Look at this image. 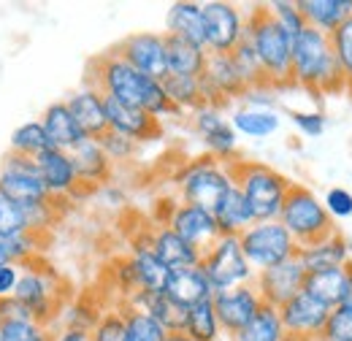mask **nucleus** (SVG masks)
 <instances>
[{
	"mask_svg": "<svg viewBox=\"0 0 352 341\" xmlns=\"http://www.w3.org/2000/svg\"><path fill=\"white\" fill-rule=\"evenodd\" d=\"M89 341H128L125 317H122V309H120V306L100 314V320H98L95 328L89 331Z\"/></svg>",
	"mask_w": 352,
	"mask_h": 341,
	"instance_id": "nucleus-44",
	"label": "nucleus"
},
{
	"mask_svg": "<svg viewBox=\"0 0 352 341\" xmlns=\"http://www.w3.org/2000/svg\"><path fill=\"white\" fill-rule=\"evenodd\" d=\"M52 331L36 320H6L0 322V341H44Z\"/></svg>",
	"mask_w": 352,
	"mask_h": 341,
	"instance_id": "nucleus-43",
	"label": "nucleus"
},
{
	"mask_svg": "<svg viewBox=\"0 0 352 341\" xmlns=\"http://www.w3.org/2000/svg\"><path fill=\"white\" fill-rule=\"evenodd\" d=\"M120 309H122V317H125L128 341H166L168 331H166L155 317H149V314L141 311V309H133L128 303H122Z\"/></svg>",
	"mask_w": 352,
	"mask_h": 341,
	"instance_id": "nucleus-38",
	"label": "nucleus"
},
{
	"mask_svg": "<svg viewBox=\"0 0 352 341\" xmlns=\"http://www.w3.org/2000/svg\"><path fill=\"white\" fill-rule=\"evenodd\" d=\"M6 320H33V317L16 298H3L0 300V322Z\"/></svg>",
	"mask_w": 352,
	"mask_h": 341,
	"instance_id": "nucleus-52",
	"label": "nucleus"
},
{
	"mask_svg": "<svg viewBox=\"0 0 352 341\" xmlns=\"http://www.w3.org/2000/svg\"><path fill=\"white\" fill-rule=\"evenodd\" d=\"M163 225H168L174 233H179L187 244H192L201 252H206L220 239V228H217L214 214L198 209V206H190V204H182V201L171 209L168 219Z\"/></svg>",
	"mask_w": 352,
	"mask_h": 341,
	"instance_id": "nucleus-16",
	"label": "nucleus"
},
{
	"mask_svg": "<svg viewBox=\"0 0 352 341\" xmlns=\"http://www.w3.org/2000/svg\"><path fill=\"white\" fill-rule=\"evenodd\" d=\"M212 303H214V311H217L222 333H228V336L239 333L258 314V309L263 306V300L258 296L255 285H241V287H233V290L214 293Z\"/></svg>",
	"mask_w": 352,
	"mask_h": 341,
	"instance_id": "nucleus-17",
	"label": "nucleus"
},
{
	"mask_svg": "<svg viewBox=\"0 0 352 341\" xmlns=\"http://www.w3.org/2000/svg\"><path fill=\"white\" fill-rule=\"evenodd\" d=\"M0 192L19 206H36L44 201H54V198H49L44 182L38 176L36 160L11 155V152L6 155V160L0 166Z\"/></svg>",
	"mask_w": 352,
	"mask_h": 341,
	"instance_id": "nucleus-11",
	"label": "nucleus"
},
{
	"mask_svg": "<svg viewBox=\"0 0 352 341\" xmlns=\"http://www.w3.org/2000/svg\"><path fill=\"white\" fill-rule=\"evenodd\" d=\"M331 49H333L336 65L344 76V85L352 92V16L331 33Z\"/></svg>",
	"mask_w": 352,
	"mask_h": 341,
	"instance_id": "nucleus-40",
	"label": "nucleus"
},
{
	"mask_svg": "<svg viewBox=\"0 0 352 341\" xmlns=\"http://www.w3.org/2000/svg\"><path fill=\"white\" fill-rule=\"evenodd\" d=\"M342 306L352 311V265H350V285H347V293H344V300H342Z\"/></svg>",
	"mask_w": 352,
	"mask_h": 341,
	"instance_id": "nucleus-54",
	"label": "nucleus"
},
{
	"mask_svg": "<svg viewBox=\"0 0 352 341\" xmlns=\"http://www.w3.org/2000/svg\"><path fill=\"white\" fill-rule=\"evenodd\" d=\"M184 333L192 341H220L222 328L214 311L212 298L201 300L195 306L187 309V322H184Z\"/></svg>",
	"mask_w": 352,
	"mask_h": 341,
	"instance_id": "nucleus-36",
	"label": "nucleus"
},
{
	"mask_svg": "<svg viewBox=\"0 0 352 341\" xmlns=\"http://www.w3.org/2000/svg\"><path fill=\"white\" fill-rule=\"evenodd\" d=\"M192 128L201 135L209 157L230 163V157L236 155L239 146V133L233 130L230 120L222 114L220 106H201L192 111Z\"/></svg>",
	"mask_w": 352,
	"mask_h": 341,
	"instance_id": "nucleus-14",
	"label": "nucleus"
},
{
	"mask_svg": "<svg viewBox=\"0 0 352 341\" xmlns=\"http://www.w3.org/2000/svg\"><path fill=\"white\" fill-rule=\"evenodd\" d=\"M68 109L76 120V125L85 130L87 138H100L109 130V120H106V95L92 85L79 87L68 100Z\"/></svg>",
	"mask_w": 352,
	"mask_h": 341,
	"instance_id": "nucleus-22",
	"label": "nucleus"
},
{
	"mask_svg": "<svg viewBox=\"0 0 352 341\" xmlns=\"http://www.w3.org/2000/svg\"><path fill=\"white\" fill-rule=\"evenodd\" d=\"M352 265V263H350ZM350 265L344 268H331V271H317V274H307L304 279V293L320 303H325L328 309L342 306L347 285H350Z\"/></svg>",
	"mask_w": 352,
	"mask_h": 341,
	"instance_id": "nucleus-31",
	"label": "nucleus"
},
{
	"mask_svg": "<svg viewBox=\"0 0 352 341\" xmlns=\"http://www.w3.org/2000/svg\"><path fill=\"white\" fill-rule=\"evenodd\" d=\"M166 36H176L206 49V28H204V6L192 0H179L166 14Z\"/></svg>",
	"mask_w": 352,
	"mask_h": 341,
	"instance_id": "nucleus-29",
	"label": "nucleus"
},
{
	"mask_svg": "<svg viewBox=\"0 0 352 341\" xmlns=\"http://www.w3.org/2000/svg\"><path fill=\"white\" fill-rule=\"evenodd\" d=\"M322 206L325 212L331 214V219H347L352 217V192L347 187H331L325 195H322Z\"/></svg>",
	"mask_w": 352,
	"mask_h": 341,
	"instance_id": "nucleus-48",
	"label": "nucleus"
},
{
	"mask_svg": "<svg viewBox=\"0 0 352 341\" xmlns=\"http://www.w3.org/2000/svg\"><path fill=\"white\" fill-rule=\"evenodd\" d=\"M298 8L307 19V28L328 36L352 16V0H298Z\"/></svg>",
	"mask_w": 352,
	"mask_h": 341,
	"instance_id": "nucleus-32",
	"label": "nucleus"
},
{
	"mask_svg": "<svg viewBox=\"0 0 352 341\" xmlns=\"http://www.w3.org/2000/svg\"><path fill=\"white\" fill-rule=\"evenodd\" d=\"M166 293L182 303V306H195L201 300L214 298V287L212 282L206 279L204 268L201 265H190V268H176L168 274V285H166Z\"/></svg>",
	"mask_w": 352,
	"mask_h": 341,
	"instance_id": "nucleus-28",
	"label": "nucleus"
},
{
	"mask_svg": "<svg viewBox=\"0 0 352 341\" xmlns=\"http://www.w3.org/2000/svg\"><path fill=\"white\" fill-rule=\"evenodd\" d=\"M22 268L25 265H16V263H0V300L14 298L16 285L22 279Z\"/></svg>",
	"mask_w": 352,
	"mask_h": 341,
	"instance_id": "nucleus-51",
	"label": "nucleus"
},
{
	"mask_svg": "<svg viewBox=\"0 0 352 341\" xmlns=\"http://www.w3.org/2000/svg\"><path fill=\"white\" fill-rule=\"evenodd\" d=\"M166 60H168V76H190L201 79L206 71L209 52L198 43H190L176 36H166Z\"/></svg>",
	"mask_w": 352,
	"mask_h": 341,
	"instance_id": "nucleus-30",
	"label": "nucleus"
},
{
	"mask_svg": "<svg viewBox=\"0 0 352 341\" xmlns=\"http://www.w3.org/2000/svg\"><path fill=\"white\" fill-rule=\"evenodd\" d=\"M268 11H271V16L276 19V25L290 38H296L301 30H307V19H304V14H301V8H298L296 0H274V3H268Z\"/></svg>",
	"mask_w": 352,
	"mask_h": 341,
	"instance_id": "nucleus-42",
	"label": "nucleus"
},
{
	"mask_svg": "<svg viewBox=\"0 0 352 341\" xmlns=\"http://www.w3.org/2000/svg\"><path fill=\"white\" fill-rule=\"evenodd\" d=\"M290 120L298 128V133H304L307 138H317L325 130V114L322 111H293Z\"/></svg>",
	"mask_w": 352,
	"mask_h": 341,
	"instance_id": "nucleus-50",
	"label": "nucleus"
},
{
	"mask_svg": "<svg viewBox=\"0 0 352 341\" xmlns=\"http://www.w3.org/2000/svg\"><path fill=\"white\" fill-rule=\"evenodd\" d=\"M214 219H217V228H220V236H241L250 225H255V217L252 209L247 204V198L241 195V190L233 184L230 192L220 201V206L214 209Z\"/></svg>",
	"mask_w": 352,
	"mask_h": 341,
	"instance_id": "nucleus-33",
	"label": "nucleus"
},
{
	"mask_svg": "<svg viewBox=\"0 0 352 341\" xmlns=\"http://www.w3.org/2000/svg\"><path fill=\"white\" fill-rule=\"evenodd\" d=\"M241 250L244 257L250 260V265L258 271L274 268L279 263H287L298 255V244L296 239L287 233V228L279 219H268V222H255L250 225L241 236Z\"/></svg>",
	"mask_w": 352,
	"mask_h": 341,
	"instance_id": "nucleus-7",
	"label": "nucleus"
},
{
	"mask_svg": "<svg viewBox=\"0 0 352 341\" xmlns=\"http://www.w3.org/2000/svg\"><path fill=\"white\" fill-rule=\"evenodd\" d=\"M279 222L287 228V233L296 239L298 247H304L309 241H317V239L336 230V222L325 212L322 198L314 190H309L307 184L290 187L282 214H279Z\"/></svg>",
	"mask_w": 352,
	"mask_h": 341,
	"instance_id": "nucleus-6",
	"label": "nucleus"
},
{
	"mask_svg": "<svg viewBox=\"0 0 352 341\" xmlns=\"http://www.w3.org/2000/svg\"><path fill=\"white\" fill-rule=\"evenodd\" d=\"M166 341H192V339H190L187 333H168V336H166Z\"/></svg>",
	"mask_w": 352,
	"mask_h": 341,
	"instance_id": "nucleus-55",
	"label": "nucleus"
},
{
	"mask_svg": "<svg viewBox=\"0 0 352 341\" xmlns=\"http://www.w3.org/2000/svg\"><path fill=\"white\" fill-rule=\"evenodd\" d=\"M230 173H233L236 187L247 198L255 222L279 219L285 198L293 187V182L285 173H279L265 163H255V160H230Z\"/></svg>",
	"mask_w": 352,
	"mask_h": 341,
	"instance_id": "nucleus-4",
	"label": "nucleus"
},
{
	"mask_svg": "<svg viewBox=\"0 0 352 341\" xmlns=\"http://www.w3.org/2000/svg\"><path fill=\"white\" fill-rule=\"evenodd\" d=\"M304 279H307V271L304 265L298 263V257L287 260V263H279L274 268H265V271H258L255 274V290L263 303L268 306H282L293 296H298L304 290Z\"/></svg>",
	"mask_w": 352,
	"mask_h": 341,
	"instance_id": "nucleus-15",
	"label": "nucleus"
},
{
	"mask_svg": "<svg viewBox=\"0 0 352 341\" xmlns=\"http://www.w3.org/2000/svg\"><path fill=\"white\" fill-rule=\"evenodd\" d=\"M117 54L131 63L133 68L155 82H163L168 76V60H166V33H133L117 46Z\"/></svg>",
	"mask_w": 352,
	"mask_h": 341,
	"instance_id": "nucleus-13",
	"label": "nucleus"
},
{
	"mask_svg": "<svg viewBox=\"0 0 352 341\" xmlns=\"http://www.w3.org/2000/svg\"><path fill=\"white\" fill-rule=\"evenodd\" d=\"M233 184L236 182L230 173V163H220L209 155L190 160L176 176L182 204H190L206 212H214L220 206V201L230 192Z\"/></svg>",
	"mask_w": 352,
	"mask_h": 341,
	"instance_id": "nucleus-5",
	"label": "nucleus"
},
{
	"mask_svg": "<svg viewBox=\"0 0 352 341\" xmlns=\"http://www.w3.org/2000/svg\"><path fill=\"white\" fill-rule=\"evenodd\" d=\"M106 120H109V130L128 135L135 144L155 141L163 133L160 120H155L152 114H146L138 106H128V103L114 100V98H106Z\"/></svg>",
	"mask_w": 352,
	"mask_h": 341,
	"instance_id": "nucleus-20",
	"label": "nucleus"
},
{
	"mask_svg": "<svg viewBox=\"0 0 352 341\" xmlns=\"http://www.w3.org/2000/svg\"><path fill=\"white\" fill-rule=\"evenodd\" d=\"M131 265L135 271V279H138V293L146 290V293H163L166 285H168V268L160 263V257L152 252L149 247V239H135L131 250Z\"/></svg>",
	"mask_w": 352,
	"mask_h": 341,
	"instance_id": "nucleus-27",
	"label": "nucleus"
},
{
	"mask_svg": "<svg viewBox=\"0 0 352 341\" xmlns=\"http://www.w3.org/2000/svg\"><path fill=\"white\" fill-rule=\"evenodd\" d=\"M49 138L41 125V120H30L22 122L19 128L11 133V155H22V157H38L44 149H49Z\"/></svg>",
	"mask_w": 352,
	"mask_h": 341,
	"instance_id": "nucleus-39",
	"label": "nucleus"
},
{
	"mask_svg": "<svg viewBox=\"0 0 352 341\" xmlns=\"http://www.w3.org/2000/svg\"><path fill=\"white\" fill-rule=\"evenodd\" d=\"M149 239V247L152 252L160 257V263L168 268V271H176V268H190V265H201V257L204 252L195 250L192 244H187L179 233H174L168 225H157L146 233Z\"/></svg>",
	"mask_w": 352,
	"mask_h": 341,
	"instance_id": "nucleus-23",
	"label": "nucleus"
},
{
	"mask_svg": "<svg viewBox=\"0 0 352 341\" xmlns=\"http://www.w3.org/2000/svg\"><path fill=\"white\" fill-rule=\"evenodd\" d=\"M290 79L293 85L307 87L311 92L328 95L347 89L344 76L336 65L333 49H331V36L320 33L314 28L301 30L293 38V65H290Z\"/></svg>",
	"mask_w": 352,
	"mask_h": 341,
	"instance_id": "nucleus-2",
	"label": "nucleus"
},
{
	"mask_svg": "<svg viewBox=\"0 0 352 341\" xmlns=\"http://www.w3.org/2000/svg\"><path fill=\"white\" fill-rule=\"evenodd\" d=\"M204 6V28H206V52L230 54L247 36V16L236 3L209 0Z\"/></svg>",
	"mask_w": 352,
	"mask_h": 341,
	"instance_id": "nucleus-9",
	"label": "nucleus"
},
{
	"mask_svg": "<svg viewBox=\"0 0 352 341\" xmlns=\"http://www.w3.org/2000/svg\"><path fill=\"white\" fill-rule=\"evenodd\" d=\"M247 41L252 43L265 82L276 89L290 87V65H293V38L276 25L268 6H255L247 14Z\"/></svg>",
	"mask_w": 352,
	"mask_h": 341,
	"instance_id": "nucleus-3",
	"label": "nucleus"
},
{
	"mask_svg": "<svg viewBox=\"0 0 352 341\" xmlns=\"http://www.w3.org/2000/svg\"><path fill=\"white\" fill-rule=\"evenodd\" d=\"M0 263H3V260H0Z\"/></svg>",
	"mask_w": 352,
	"mask_h": 341,
	"instance_id": "nucleus-56",
	"label": "nucleus"
},
{
	"mask_svg": "<svg viewBox=\"0 0 352 341\" xmlns=\"http://www.w3.org/2000/svg\"><path fill=\"white\" fill-rule=\"evenodd\" d=\"M276 92H279L276 87H271L268 82H263V85L247 87L244 95H241V100H244L247 109H265V111H274V106H276V100H279Z\"/></svg>",
	"mask_w": 352,
	"mask_h": 341,
	"instance_id": "nucleus-49",
	"label": "nucleus"
},
{
	"mask_svg": "<svg viewBox=\"0 0 352 341\" xmlns=\"http://www.w3.org/2000/svg\"><path fill=\"white\" fill-rule=\"evenodd\" d=\"M57 279L49 265H38L36 260L22 268V279L16 285L14 298L19 300L36 322L49 328V320L57 311Z\"/></svg>",
	"mask_w": 352,
	"mask_h": 341,
	"instance_id": "nucleus-10",
	"label": "nucleus"
},
{
	"mask_svg": "<svg viewBox=\"0 0 352 341\" xmlns=\"http://www.w3.org/2000/svg\"><path fill=\"white\" fill-rule=\"evenodd\" d=\"M22 233H30L28 214L19 204L8 201L0 192V236H22Z\"/></svg>",
	"mask_w": 352,
	"mask_h": 341,
	"instance_id": "nucleus-46",
	"label": "nucleus"
},
{
	"mask_svg": "<svg viewBox=\"0 0 352 341\" xmlns=\"http://www.w3.org/2000/svg\"><path fill=\"white\" fill-rule=\"evenodd\" d=\"M71 160H74V168L79 176V184L82 187H98V184H106L114 173V163L106 157L103 146L98 144V138H87L82 141L74 152H68Z\"/></svg>",
	"mask_w": 352,
	"mask_h": 341,
	"instance_id": "nucleus-25",
	"label": "nucleus"
},
{
	"mask_svg": "<svg viewBox=\"0 0 352 341\" xmlns=\"http://www.w3.org/2000/svg\"><path fill=\"white\" fill-rule=\"evenodd\" d=\"M41 125H44L52 149L74 152L82 141H87L85 130L76 125V120H74V114H71V109H68L65 100H57V103L46 106L44 117H41Z\"/></svg>",
	"mask_w": 352,
	"mask_h": 341,
	"instance_id": "nucleus-24",
	"label": "nucleus"
},
{
	"mask_svg": "<svg viewBox=\"0 0 352 341\" xmlns=\"http://www.w3.org/2000/svg\"><path fill=\"white\" fill-rule=\"evenodd\" d=\"M230 125L239 135L244 138H268L274 135L279 125H282V117L276 111H265V109H236L230 114Z\"/></svg>",
	"mask_w": 352,
	"mask_h": 341,
	"instance_id": "nucleus-35",
	"label": "nucleus"
},
{
	"mask_svg": "<svg viewBox=\"0 0 352 341\" xmlns=\"http://www.w3.org/2000/svg\"><path fill=\"white\" fill-rule=\"evenodd\" d=\"M233 341H287L285 325L279 320V309L263 303L258 309V314L239 331L230 336Z\"/></svg>",
	"mask_w": 352,
	"mask_h": 341,
	"instance_id": "nucleus-34",
	"label": "nucleus"
},
{
	"mask_svg": "<svg viewBox=\"0 0 352 341\" xmlns=\"http://www.w3.org/2000/svg\"><path fill=\"white\" fill-rule=\"evenodd\" d=\"M163 89H166L168 100L174 103V109L179 111V114H182V111H195V109L206 106L201 79H190V76H166V79H163Z\"/></svg>",
	"mask_w": 352,
	"mask_h": 341,
	"instance_id": "nucleus-37",
	"label": "nucleus"
},
{
	"mask_svg": "<svg viewBox=\"0 0 352 341\" xmlns=\"http://www.w3.org/2000/svg\"><path fill=\"white\" fill-rule=\"evenodd\" d=\"M87 85L98 87L106 98H114V100H122L128 106L144 109L155 120L179 114L174 109V103L168 100L166 89H163V82H155V79L138 74L131 63H125L117 54V49H111V52H106V54L92 60Z\"/></svg>",
	"mask_w": 352,
	"mask_h": 341,
	"instance_id": "nucleus-1",
	"label": "nucleus"
},
{
	"mask_svg": "<svg viewBox=\"0 0 352 341\" xmlns=\"http://www.w3.org/2000/svg\"><path fill=\"white\" fill-rule=\"evenodd\" d=\"M298 263L304 265L307 274H317V271H331V268H344L350 265V241L333 230L317 241H309L304 247H298Z\"/></svg>",
	"mask_w": 352,
	"mask_h": 341,
	"instance_id": "nucleus-21",
	"label": "nucleus"
},
{
	"mask_svg": "<svg viewBox=\"0 0 352 341\" xmlns=\"http://www.w3.org/2000/svg\"><path fill=\"white\" fill-rule=\"evenodd\" d=\"M230 57H233V65H236L239 76L244 79V85L247 87L263 85L265 76H263V68H261V60H258V54H255L252 43L247 41V36H244V41L230 52Z\"/></svg>",
	"mask_w": 352,
	"mask_h": 341,
	"instance_id": "nucleus-41",
	"label": "nucleus"
},
{
	"mask_svg": "<svg viewBox=\"0 0 352 341\" xmlns=\"http://www.w3.org/2000/svg\"><path fill=\"white\" fill-rule=\"evenodd\" d=\"M98 144L103 146V152H106V157L117 166V163H128L135 157V152H138V146L141 144H135L133 138L128 135H120V133H114V130H106L100 138H98Z\"/></svg>",
	"mask_w": 352,
	"mask_h": 341,
	"instance_id": "nucleus-45",
	"label": "nucleus"
},
{
	"mask_svg": "<svg viewBox=\"0 0 352 341\" xmlns=\"http://www.w3.org/2000/svg\"><path fill=\"white\" fill-rule=\"evenodd\" d=\"M36 160V168H38V176L44 182L49 198L60 201V198H71V195H79L82 192V184H79V176H76V168H74V160L68 152L63 149H44Z\"/></svg>",
	"mask_w": 352,
	"mask_h": 341,
	"instance_id": "nucleus-19",
	"label": "nucleus"
},
{
	"mask_svg": "<svg viewBox=\"0 0 352 341\" xmlns=\"http://www.w3.org/2000/svg\"><path fill=\"white\" fill-rule=\"evenodd\" d=\"M320 341H352V311H347L344 306L331 309Z\"/></svg>",
	"mask_w": 352,
	"mask_h": 341,
	"instance_id": "nucleus-47",
	"label": "nucleus"
},
{
	"mask_svg": "<svg viewBox=\"0 0 352 341\" xmlns=\"http://www.w3.org/2000/svg\"><path fill=\"white\" fill-rule=\"evenodd\" d=\"M201 268H204L206 279L212 282L214 293L233 290V287H241V285H252L255 282V268L244 257L239 236H220L204 252Z\"/></svg>",
	"mask_w": 352,
	"mask_h": 341,
	"instance_id": "nucleus-8",
	"label": "nucleus"
},
{
	"mask_svg": "<svg viewBox=\"0 0 352 341\" xmlns=\"http://www.w3.org/2000/svg\"><path fill=\"white\" fill-rule=\"evenodd\" d=\"M331 309L309 293H298L279 306V320L285 325L287 341H320V333L328 322Z\"/></svg>",
	"mask_w": 352,
	"mask_h": 341,
	"instance_id": "nucleus-12",
	"label": "nucleus"
},
{
	"mask_svg": "<svg viewBox=\"0 0 352 341\" xmlns=\"http://www.w3.org/2000/svg\"><path fill=\"white\" fill-rule=\"evenodd\" d=\"M54 341H89V331H82V328H60L54 333Z\"/></svg>",
	"mask_w": 352,
	"mask_h": 341,
	"instance_id": "nucleus-53",
	"label": "nucleus"
},
{
	"mask_svg": "<svg viewBox=\"0 0 352 341\" xmlns=\"http://www.w3.org/2000/svg\"><path fill=\"white\" fill-rule=\"evenodd\" d=\"M201 87H204L206 106H220V109L222 103H228L233 98H241L244 89H247L230 54H209L206 71L201 76Z\"/></svg>",
	"mask_w": 352,
	"mask_h": 341,
	"instance_id": "nucleus-18",
	"label": "nucleus"
},
{
	"mask_svg": "<svg viewBox=\"0 0 352 341\" xmlns=\"http://www.w3.org/2000/svg\"><path fill=\"white\" fill-rule=\"evenodd\" d=\"M133 309H141L146 311L149 317H155L168 333H184V322H187V306L176 303L166 290L163 293H135L131 300H125Z\"/></svg>",
	"mask_w": 352,
	"mask_h": 341,
	"instance_id": "nucleus-26",
	"label": "nucleus"
}]
</instances>
